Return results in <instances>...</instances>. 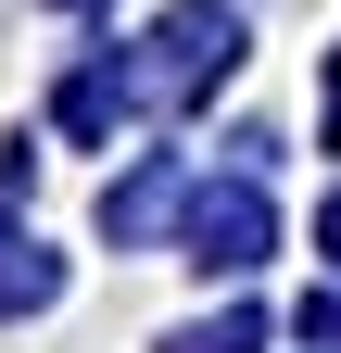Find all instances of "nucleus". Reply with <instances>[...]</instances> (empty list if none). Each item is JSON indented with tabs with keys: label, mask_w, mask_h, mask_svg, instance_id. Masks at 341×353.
<instances>
[{
	"label": "nucleus",
	"mask_w": 341,
	"mask_h": 353,
	"mask_svg": "<svg viewBox=\"0 0 341 353\" xmlns=\"http://www.w3.org/2000/svg\"><path fill=\"white\" fill-rule=\"evenodd\" d=\"M139 51H152V63H126V76H114V101H190V88H215V76L240 63V26L215 13V0H177Z\"/></svg>",
	"instance_id": "nucleus-1"
},
{
	"label": "nucleus",
	"mask_w": 341,
	"mask_h": 353,
	"mask_svg": "<svg viewBox=\"0 0 341 353\" xmlns=\"http://www.w3.org/2000/svg\"><path fill=\"white\" fill-rule=\"evenodd\" d=\"M190 240H202V265H253L266 252V202L253 190H190Z\"/></svg>",
	"instance_id": "nucleus-2"
},
{
	"label": "nucleus",
	"mask_w": 341,
	"mask_h": 353,
	"mask_svg": "<svg viewBox=\"0 0 341 353\" xmlns=\"http://www.w3.org/2000/svg\"><path fill=\"white\" fill-rule=\"evenodd\" d=\"M26 303H51V252H26V228L0 214V316H26Z\"/></svg>",
	"instance_id": "nucleus-3"
},
{
	"label": "nucleus",
	"mask_w": 341,
	"mask_h": 353,
	"mask_svg": "<svg viewBox=\"0 0 341 353\" xmlns=\"http://www.w3.org/2000/svg\"><path fill=\"white\" fill-rule=\"evenodd\" d=\"M164 353H253V316H240V303H228V316H202V328H177V341H164Z\"/></svg>",
	"instance_id": "nucleus-4"
},
{
	"label": "nucleus",
	"mask_w": 341,
	"mask_h": 353,
	"mask_svg": "<svg viewBox=\"0 0 341 353\" xmlns=\"http://www.w3.org/2000/svg\"><path fill=\"white\" fill-rule=\"evenodd\" d=\"M329 139H341V76H329Z\"/></svg>",
	"instance_id": "nucleus-5"
},
{
	"label": "nucleus",
	"mask_w": 341,
	"mask_h": 353,
	"mask_svg": "<svg viewBox=\"0 0 341 353\" xmlns=\"http://www.w3.org/2000/svg\"><path fill=\"white\" fill-rule=\"evenodd\" d=\"M329 252H341V202H329Z\"/></svg>",
	"instance_id": "nucleus-6"
}]
</instances>
